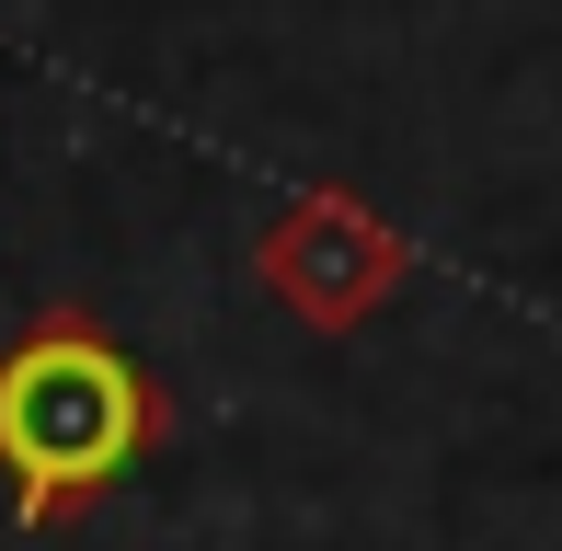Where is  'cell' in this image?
I'll list each match as a JSON object with an SVG mask.
<instances>
[{"label":"cell","mask_w":562,"mask_h":551,"mask_svg":"<svg viewBox=\"0 0 562 551\" xmlns=\"http://www.w3.org/2000/svg\"><path fill=\"white\" fill-rule=\"evenodd\" d=\"M161 448V391L92 311H35L0 345V494L12 529H58Z\"/></svg>","instance_id":"obj_1"},{"label":"cell","mask_w":562,"mask_h":551,"mask_svg":"<svg viewBox=\"0 0 562 551\" xmlns=\"http://www.w3.org/2000/svg\"><path fill=\"white\" fill-rule=\"evenodd\" d=\"M252 276H265V299L288 322H311V334H356V322H379L402 299L414 241H402L368 195L311 184V195H288V207L252 230Z\"/></svg>","instance_id":"obj_2"}]
</instances>
